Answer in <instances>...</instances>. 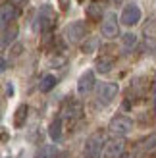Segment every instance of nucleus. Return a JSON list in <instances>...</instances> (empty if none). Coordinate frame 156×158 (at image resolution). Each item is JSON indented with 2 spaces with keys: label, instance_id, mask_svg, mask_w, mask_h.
<instances>
[{
  "label": "nucleus",
  "instance_id": "nucleus-1",
  "mask_svg": "<svg viewBox=\"0 0 156 158\" xmlns=\"http://www.w3.org/2000/svg\"><path fill=\"white\" fill-rule=\"evenodd\" d=\"M54 23H56V14H54L52 6H43L37 12V18L33 21V29L37 33H46V31L52 29Z\"/></svg>",
  "mask_w": 156,
  "mask_h": 158
},
{
  "label": "nucleus",
  "instance_id": "nucleus-2",
  "mask_svg": "<svg viewBox=\"0 0 156 158\" xmlns=\"http://www.w3.org/2000/svg\"><path fill=\"white\" fill-rule=\"evenodd\" d=\"M104 137L102 133L96 131L92 133V135L87 139V143H85V158H100L104 154Z\"/></svg>",
  "mask_w": 156,
  "mask_h": 158
},
{
  "label": "nucleus",
  "instance_id": "nucleus-3",
  "mask_svg": "<svg viewBox=\"0 0 156 158\" xmlns=\"http://www.w3.org/2000/svg\"><path fill=\"white\" fill-rule=\"evenodd\" d=\"M131 129H133V122H131L127 116H114L110 120V123H108V131L118 139L125 137Z\"/></svg>",
  "mask_w": 156,
  "mask_h": 158
},
{
  "label": "nucleus",
  "instance_id": "nucleus-4",
  "mask_svg": "<svg viewBox=\"0 0 156 158\" xmlns=\"http://www.w3.org/2000/svg\"><path fill=\"white\" fill-rule=\"evenodd\" d=\"M118 94V85L116 83H100L96 87V102L100 106H108Z\"/></svg>",
  "mask_w": 156,
  "mask_h": 158
},
{
  "label": "nucleus",
  "instance_id": "nucleus-5",
  "mask_svg": "<svg viewBox=\"0 0 156 158\" xmlns=\"http://www.w3.org/2000/svg\"><path fill=\"white\" fill-rule=\"evenodd\" d=\"M64 35H66L68 41L73 43V44L75 43H81L83 39H85V35H87V25H85V21H72L66 27Z\"/></svg>",
  "mask_w": 156,
  "mask_h": 158
},
{
  "label": "nucleus",
  "instance_id": "nucleus-6",
  "mask_svg": "<svg viewBox=\"0 0 156 158\" xmlns=\"http://www.w3.org/2000/svg\"><path fill=\"white\" fill-rule=\"evenodd\" d=\"M154 154H156V135H150L149 139H145L137 145L133 158H152Z\"/></svg>",
  "mask_w": 156,
  "mask_h": 158
},
{
  "label": "nucleus",
  "instance_id": "nucleus-7",
  "mask_svg": "<svg viewBox=\"0 0 156 158\" xmlns=\"http://www.w3.org/2000/svg\"><path fill=\"white\" fill-rule=\"evenodd\" d=\"M120 21L123 25H137V23L141 21V8L137 4H127L123 8V12H121Z\"/></svg>",
  "mask_w": 156,
  "mask_h": 158
},
{
  "label": "nucleus",
  "instance_id": "nucleus-8",
  "mask_svg": "<svg viewBox=\"0 0 156 158\" xmlns=\"http://www.w3.org/2000/svg\"><path fill=\"white\" fill-rule=\"evenodd\" d=\"M123 151H125V143H123V139L114 137L112 141H108L106 147H104V158H121Z\"/></svg>",
  "mask_w": 156,
  "mask_h": 158
},
{
  "label": "nucleus",
  "instance_id": "nucleus-9",
  "mask_svg": "<svg viewBox=\"0 0 156 158\" xmlns=\"http://www.w3.org/2000/svg\"><path fill=\"white\" fill-rule=\"evenodd\" d=\"M102 35L106 39H114L120 35V25H118V18L114 14H106V18L102 19Z\"/></svg>",
  "mask_w": 156,
  "mask_h": 158
},
{
  "label": "nucleus",
  "instance_id": "nucleus-10",
  "mask_svg": "<svg viewBox=\"0 0 156 158\" xmlns=\"http://www.w3.org/2000/svg\"><path fill=\"white\" fill-rule=\"evenodd\" d=\"M92 87H95V73L92 72H85L81 77H79V81H77V91H79V94H89L92 91Z\"/></svg>",
  "mask_w": 156,
  "mask_h": 158
},
{
  "label": "nucleus",
  "instance_id": "nucleus-11",
  "mask_svg": "<svg viewBox=\"0 0 156 158\" xmlns=\"http://www.w3.org/2000/svg\"><path fill=\"white\" fill-rule=\"evenodd\" d=\"M15 15H18V10H15V6L10 4V2H6V4L2 6V29L10 25V23L15 19Z\"/></svg>",
  "mask_w": 156,
  "mask_h": 158
},
{
  "label": "nucleus",
  "instance_id": "nucleus-12",
  "mask_svg": "<svg viewBox=\"0 0 156 158\" xmlns=\"http://www.w3.org/2000/svg\"><path fill=\"white\" fill-rule=\"evenodd\" d=\"M33 158H60V151L56 147H52V145H46V147L39 148Z\"/></svg>",
  "mask_w": 156,
  "mask_h": 158
},
{
  "label": "nucleus",
  "instance_id": "nucleus-13",
  "mask_svg": "<svg viewBox=\"0 0 156 158\" xmlns=\"http://www.w3.org/2000/svg\"><path fill=\"white\" fill-rule=\"evenodd\" d=\"M64 114L66 118H79L81 116V106H79V102H75V100H72V102H68V104L64 106Z\"/></svg>",
  "mask_w": 156,
  "mask_h": 158
},
{
  "label": "nucleus",
  "instance_id": "nucleus-14",
  "mask_svg": "<svg viewBox=\"0 0 156 158\" xmlns=\"http://www.w3.org/2000/svg\"><path fill=\"white\" fill-rule=\"evenodd\" d=\"M15 35H18V27H15L14 23H12L10 27H4V29H2V48H6L8 43L14 41Z\"/></svg>",
  "mask_w": 156,
  "mask_h": 158
},
{
  "label": "nucleus",
  "instance_id": "nucleus-15",
  "mask_svg": "<svg viewBox=\"0 0 156 158\" xmlns=\"http://www.w3.org/2000/svg\"><path fill=\"white\" fill-rule=\"evenodd\" d=\"M87 18L92 19V21L102 19V4H100V2H92V4L87 8Z\"/></svg>",
  "mask_w": 156,
  "mask_h": 158
},
{
  "label": "nucleus",
  "instance_id": "nucleus-16",
  "mask_svg": "<svg viewBox=\"0 0 156 158\" xmlns=\"http://www.w3.org/2000/svg\"><path fill=\"white\" fill-rule=\"evenodd\" d=\"M48 135H50L52 141H62V120H60V118H56V120L50 123Z\"/></svg>",
  "mask_w": 156,
  "mask_h": 158
},
{
  "label": "nucleus",
  "instance_id": "nucleus-17",
  "mask_svg": "<svg viewBox=\"0 0 156 158\" xmlns=\"http://www.w3.org/2000/svg\"><path fill=\"white\" fill-rule=\"evenodd\" d=\"M25 118H27V106L25 104H19L18 110H15V114H14V125H15V127H23Z\"/></svg>",
  "mask_w": 156,
  "mask_h": 158
},
{
  "label": "nucleus",
  "instance_id": "nucleus-18",
  "mask_svg": "<svg viewBox=\"0 0 156 158\" xmlns=\"http://www.w3.org/2000/svg\"><path fill=\"white\" fill-rule=\"evenodd\" d=\"M143 33H145V37H146L149 43H156V19H150L149 23H146Z\"/></svg>",
  "mask_w": 156,
  "mask_h": 158
},
{
  "label": "nucleus",
  "instance_id": "nucleus-19",
  "mask_svg": "<svg viewBox=\"0 0 156 158\" xmlns=\"http://www.w3.org/2000/svg\"><path fill=\"white\" fill-rule=\"evenodd\" d=\"M112 66H114V60L112 58L102 56V58L96 60V72H100V73H108L112 69Z\"/></svg>",
  "mask_w": 156,
  "mask_h": 158
},
{
  "label": "nucleus",
  "instance_id": "nucleus-20",
  "mask_svg": "<svg viewBox=\"0 0 156 158\" xmlns=\"http://www.w3.org/2000/svg\"><path fill=\"white\" fill-rule=\"evenodd\" d=\"M54 85H56V77H54V75H44L41 79V83H39V89H41L43 93H48Z\"/></svg>",
  "mask_w": 156,
  "mask_h": 158
},
{
  "label": "nucleus",
  "instance_id": "nucleus-21",
  "mask_svg": "<svg viewBox=\"0 0 156 158\" xmlns=\"http://www.w3.org/2000/svg\"><path fill=\"white\" fill-rule=\"evenodd\" d=\"M123 50L125 52H131L137 46V37L133 35V33H127V35H123Z\"/></svg>",
  "mask_w": 156,
  "mask_h": 158
},
{
  "label": "nucleus",
  "instance_id": "nucleus-22",
  "mask_svg": "<svg viewBox=\"0 0 156 158\" xmlns=\"http://www.w3.org/2000/svg\"><path fill=\"white\" fill-rule=\"evenodd\" d=\"M50 64L52 66H62V64H66V60L64 58H50Z\"/></svg>",
  "mask_w": 156,
  "mask_h": 158
},
{
  "label": "nucleus",
  "instance_id": "nucleus-23",
  "mask_svg": "<svg viewBox=\"0 0 156 158\" xmlns=\"http://www.w3.org/2000/svg\"><path fill=\"white\" fill-rule=\"evenodd\" d=\"M6 94H8V97H12V94H14V85L12 83H6Z\"/></svg>",
  "mask_w": 156,
  "mask_h": 158
},
{
  "label": "nucleus",
  "instance_id": "nucleus-24",
  "mask_svg": "<svg viewBox=\"0 0 156 158\" xmlns=\"http://www.w3.org/2000/svg\"><path fill=\"white\" fill-rule=\"evenodd\" d=\"M25 0H12V4H23Z\"/></svg>",
  "mask_w": 156,
  "mask_h": 158
},
{
  "label": "nucleus",
  "instance_id": "nucleus-25",
  "mask_svg": "<svg viewBox=\"0 0 156 158\" xmlns=\"http://www.w3.org/2000/svg\"><path fill=\"white\" fill-rule=\"evenodd\" d=\"M62 6H64V8H66V0H62Z\"/></svg>",
  "mask_w": 156,
  "mask_h": 158
}]
</instances>
